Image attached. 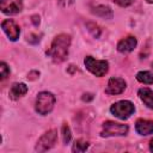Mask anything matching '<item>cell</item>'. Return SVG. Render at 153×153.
Instances as JSON below:
<instances>
[{
    "label": "cell",
    "instance_id": "obj_1",
    "mask_svg": "<svg viewBox=\"0 0 153 153\" xmlns=\"http://www.w3.org/2000/svg\"><path fill=\"white\" fill-rule=\"evenodd\" d=\"M69 45H71V36L67 33H60L53 39L47 54L51 57L54 62L60 63L67 59Z\"/></svg>",
    "mask_w": 153,
    "mask_h": 153
},
{
    "label": "cell",
    "instance_id": "obj_2",
    "mask_svg": "<svg viewBox=\"0 0 153 153\" xmlns=\"http://www.w3.org/2000/svg\"><path fill=\"white\" fill-rule=\"evenodd\" d=\"M55 96L48 91H43V92H39L37 94V98H36V111L39 114V115H47L49 114L53 108H54V104H55Z\"/></svg>",
    "mask_w": 153,
    "mask_h": 153
},
{
    "label": "cell",
    "instance_id": "obj_3",
    "mask_svg": "<svg viewBox=\"0 0 153 153\" xmlns=\"http://www.w3.org/2000/svg\"><path fill=\"white\" fill-rule=\"evenodd\" d=\"M110 111L115 117H117L120 120H127L134 114L135 106L129 100H120L111 105Z\"/></svg>",
    "mask_w": 153,
    "mask_h": 153
},
{
    "label": "cell",
    "instance_id": "obj_4",
    "mask_svg": "<svg viewBox=\"0 0 153 153\" xmlns=\"http://www.w3.org/2000/svg\"><path fill=\"white\" fill-rule=\"evenodd\" d=\"M85 67L96 76H103L109 71V63L105 60H94L92 56H86L84 59Z\"/></svg>",
    "mask_w": 153,
    "mask_h": 153
},
{
    "label": "cell",
    "instance_id": "obj_5",
    "mask_svg": "<svg viewBox=\"0 0 153 153\" xmlns=\"http://www.w3.org/2000/svg\"><path fill=\"white\" fill-rule=\"evenodd\" d=\"M128 126L112 122V121H106L103 123V129L100 131V136L108 137V136H121L126 135L128 133Z\"/></svg>",
    "mask_w": 153,
    "mask_h": 153
},
{
    "label": "cell",
    "instance_id": "obj_6",
    "mask_svg": "<svg viewBox=\"0 0 153 153\" xmlns=\"http://www.w3.org/2000/svg\"><path fill=\"white\" fill-rule=\"evenodd\" d=\"M56 140H57V131L55 129H51V130H48L45 131L37 141V145H36V151L37 152H45L48 149H50L55 143H56Z\"/></svg>",
    "mask_w": 153,
    "mask_h": 153
},
{
    "label": "cell",
    "instance_id": "obj_7",
    "mask_svg": "<svg viewBox=\"0 0 153 153\" xmlns=\"http://www.w3.org/2000/svg\"><path fill=\"white\" fill-rule=\"evenodd\" d=\"M126 87H127V82L124 81V79L112 76V78L109 79L108 86L105 88V93H108V94H120L126 90Z\"/></svg>",
    "mask_w": 153,
    "mask_h": 153
},
{
    "label": "cell",
    "instance_id": "obj_8",
    "mask_svg": "<svg viewBox=\"0 0 153 153\" xmlns=\"http://www.w3.org/2000/svg\"><path fill=\"white\" fill-rule=\"evenodd\" d=\"M0 8L5 14H17L23 10V0H1Z\"/></svg>",
    "mask_w": 153,
    "mask_h": 153
},
{
    "label": "cell",
    "instance_id": "obj_9",
    "mask_svg": "<svg viewBox=\"0 0 153 153\" xmlns=\"http://www.w3.org/2000/svg\"><path fill=\"white\" fill-rule=\"evenodd\" d=\"M1 27L4 30V32L7 35V37L11 41H17L19 38V33H20V29L17 25V23L12 19H5L1 23Z\"/></svg>",
    "mask_w": 153,
    "mask_h": 153
},
{
    "label": "cell",
    "instance_id": "obj_10",
    "mask_svg": "<svg viewBox=\"0 0 153 153\" xmlns=\"http://www.w3.org/2000/svg\"><path fill=\"white\" fill-rule=\"evenodd\" d=\"M136 44H137V41H136V38L135 37H133V36H128V37H126V38H122L120 42H118V44H117V50L120 51V53H130L131 50H134V48L136 47Z\"/></svg>",
    "mask_w": 153,
    "mask_h": 153
},
{
    "label": "cell",
    "instance_id": "obj_11",
    "mask_svg": "<svg viewBox=\"0 0 153 153\" xmlns=\"http://www.w3.org/2000/svg\"><path fill=\"white\" fill-rule=\"evenodd\" d=\"M135 130L140 135L153 134V121L151 120H137L135 123Z\"/></svg>",
    "mask_w": 153,
    "mask_h": 153
},
{
    "label": "cell",
    "instance_id": "obj_12",
    "mask_svg": "<svg viewBox=\"0 0 153 153\" xmlns=\"http://www.w3.org/2000/svg\"><path fill=\"white\" fill-rule=\"evenodd\" d=\"M27 92V86L23 82H16L12 85L11 90H10V98L16 100L20 97H23L25 93Z\"/></svg>",
    "mask_w": 153,
    "mask_h": 153
},
{
    "label": "cell",
    "instance_id": "obj_13",
    "mask_svg": "<svg viewBox=\"0 0 153 153\" xmlns=\"http://www.w3.org/2000/svg\"><path fill=\"white\" fill-rule=\"evenodd\" d=\"M140 99L143 102V104L149 108V109H153V91L148 87H142L137 92Z\"/></svg>",
    "mask_w": 153,
    "mask_h": 153
},
{
    "label": "cell",
    "instance_id": "obj_14",
    "mask_svg": "<svg viewBox=\"0 0 153 153\" xmlns=\"http://www.w3.org/2000/svg\"><path fill=\"white\" fill-rule=\"evenodd\" d=\"M92 13H94V14L98 16V17L105 18V19H111V18L114 17L112 10H111L109 6H105V5H99V6L93 7V8H92Z\"/></svg>",
    "mask_w": 153,
    "mask_h": 153
},
{
    "label": "cell",
    "instance_id": "obj_15",
    "mask_svg": "<svg viewBox=\"0 0 153 153\" xmlns=\"http://www.w3.org/2000/svg\"><path fill=\"white\" fill-rule=\"evenodd\" d=\"M136 80L142 82V84H153V74L148 71H141L136 74Z\"/></svg>",
    "mask_w": 153,
    "mask_h": 153
},
{
    "label": "cell",
    "instance_id": "obj_16",
    "mask_svg": "<svg viewBox=\"0 0 153 153\" xmlns=\"http://www.w3.org/2000/svg\"><path fill=\"white\" fill-rule=\"evenodd\" d=\"M88 148V142L86 140H82V139H79L74 142L73 145V152H85L86 149Z\"/></svg>",
    "mask_w": 153,
    "mask_h": 153
},
{
    "label": "cell",
    "instance_id": "obj_17",
    "mask_svg": "<svg viewBox=\"0 0 153 153\" xmlns=\"http://www.w3.org/2000/svg\"><path fill=\"white\" fill-rule=\"evenodd\" d=\"M72 139V133H71V128L67 123L62 124V140L65 143H68Z\"/></svg>",
    "mask_w": 153,
    "mask_h": 153
},
{
    "label": "cell",
    "instance_id": "obj_18",
    "mask_svg": "<svg viewBox=\"0 0 153 153\" xmlns=\"http://www.w3.org/2000/svg\"><path fill=\"white\" fill-rule=\"evenodd\" d=\"M0 72H1V80H5L10 75V68L5 62H1L0 65Z\"/></svg>",
    "mask_w": 153,
    "mask_h": 153
},
{
    "label": "cell",
    "instance_id": "obj_19",
    "mask_svg": "<svg viewBox=\"0 0 153 153\" xmlns=\"http://www.w3.org/2000/svg\"><path fill=\"white\" fill-rule=\"evenodd\" d=\"M87 27H88V31H91L94 37H99L100 30H99L98 25H96V24H93V23H87Z\"/></svg>",
    "mask_w": 153,
    "mask_h": 153
},
{
    "label": "cell",
    "instance_id": "obj_20",
    "mask_svg": "<svg viewBox=\"0 0 153 153\" xmlns=\"http://www.w3.org/2000/svg\"><path fill=\"white\" fill-rule=\"evenodd\" d=\"M118 6H121V7H128V6H130L135 0H114Z\"/></svg>",
    "mask_w": 153,
    "mask_h": 153
},
{
    "label": "cell",
    "instance_id": "obj_21",
    "mask_svg": "<svg viewBox=\"0 0 153 153\" xmlns=\"http://www.w3.org/2000/svg\"><path fill=\"white\" fill-rule=\"evenodd\" d=\"M32 19H33L32 22L35 23V25H37V24H39V17H37V16H33V17H32Z\"/></svg>",
    "mask_w": 153,
    "mask_h": 153
},
{
    "label": "cell",
    "instance_id": "obj_22",
    "mask_svg": "<svg viewBox=\"0 0 153 153\" xmlns=\"http://www.w3.org/2000/svg\"><path fill=\"white\" fill-rule=\"evenodd\" d=\"M149 149H151V151L153 152V139H152V140L149 141Z\"/></svg>",
    "mask_w": 153,
    "mask_h": 153
},
{
    "label": "cell",
    "instance_id": "obj_23",
    "mask_svg": "<svg viewBox=\"0 0 153 153\" xmlns=\"http://www.w3.org/2000/svg\"><path fill=\"white\" fill-rule=\"evenodd\" d=\"M148 4H153V0H146Z\"/></svg>",
    "mask_w": 153,
    "mask_h": 153
},
{
    "label": "cell",
    "instance_id": "obj_24",
    "mask_svg": "<svg viewBox=\"0 0 153 153\" xmlns=\"http://www.w3.org/2000/svg\"><path fill=\"white\" fill-rule=\"evenodd\" d=\"M152 69H153V62H152Z\"/></svg>",
    "mask_w": 153,
    "mask_h": 153
}]
</instances>
